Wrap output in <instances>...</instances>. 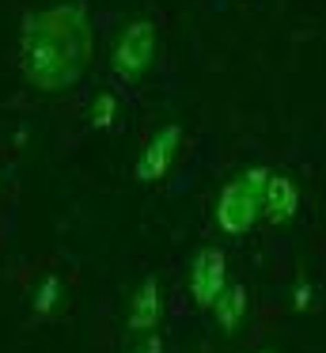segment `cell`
I'll return each mask as SVG.
<instances>
[{"instance_id":"cell-1","label":"cell","mask_w":326,"mask_h":353,"mask_svg":"<svg viewBox=\"0 0 326 353\" xmlns=\"http://www.w3.org/2000/svg\"><path fill=\"white\" fill-rule=\"evenodd\" d=\"M91 57V27L83 4H53L23 19V80L42 92L80 84Z\"/></svg>"},{"instance_id":"cell-2","label":"cell","mask_w":326,"mask_h":353,"mask_svg":"<svg viewBox=\"0 0 326 353\" xmlns=\"http://www.w3.org/2000/svg\"><path fill=\"white\" fill-rule=\"evenodd\" d=\"M265 183H269V171L250 168L247 175L232 179V183L220 190V198H216L220 232H227V236H243V232H250V224L258 221V213H262Z\"/></svg>"},{"instance_id":"cell-3","label":"cell","mask_w":326,"mask_h":353,"mask_svg":"<svg viewBox=\"0 0 326 353\" xmlns=\"http://www.w3.org/2000/svg\"><path fill=\"white\" fill-rule=\"evenodd\" d=\"M152 57H156V27H152L148 19H136V23H129L125 31H121L118 46H114V57H110V69L118 80L133 84V80L144 77Z\"/></svg>"},{"instance_id":"cell-4","label":"cell","mask_w":326,"mask_h":353,"mask_svg":"<svg viewBox=\"0 0 326 353\" xmlns=\"http://www.w3.org/2000/svg\"><path fill=\"white\" fill-rule=\"evenodd\" d=\"M227 285V259L220 247H201L194 254V266H190V292H194L197 307H212L216 296Z\"/></svg>"},{"instance_id":"cell-5","label":"cell","mask_w":326,"mask_h":353,"mask_svg":"<svg viewBox=\"0 0 326 353\" xmlns=\"http://www.w3.org/2000/svg\"><path fill=\"white\" fill-rule=\"evenodd\" d=\"M179 145H182V125H163L148 141L141 160H136V183H156V179H163L171 160H174V152H179Z\"/></svg>"},{"instance_id":"cell-6","label":"cell","mask_w":326,"mask_h":353,"mask_svg":"<svg viewBox=\"0 0 326 353\" xmlns=\"http://www.w3.org/2000/svg\"><path fill=\"white\" fill-rule=\"evenodd\" d=\"M296 209H300V190H296V183L288 175H269L265 198H262V213L269 216L273 224H285L296 216Z\"/></svg>"},{"instance_id":"cell-7","label":"cell","mask_w":326,"mask_h":353,"mask_svg":"<svg viewBox=\"0 0 326 353\" xmlns=\"http://www.w3.org/2000/svg\"><path fill=\"white\" fill-rule=\"evenodd\" d=\"M159 315H163V296H159V281L148 277L141 289L133 292V304H129V330H156Z\"/></svg>"},{"instance_id":"cell-8","label":"cell","mask_w":326,"mask_h":353,"mask_svg":"<svg viewBox=\"0 0 326 353\" xmlns=\"http://www.w3.org/2000/svg\"><path fill=\"white\" fill-rule=\"evenodd\" d=\"M212 307H216V323H220V327L235 330V327H239V319L247 315V289H243L239 281H227Z\"/></svg>"},{"instance_id":"cell-9","label":"cell","mask_w":326,"mask_h":353,"mask_svg":"<svg viewBox=\"0 0 326 353\" xmlns=\"http://www.w3.org/2000/svg\"><path fill=\"white\" fill-rule=\"evenodd\" d=\"M57 292H61V281L57 277H45L38 296H34V315H50V307L57 304Z\"/></svg>"},{"instance_id":"cell-10","label":"cell","mask_w":326,"mask_h":353,"mask_svg":"<svg viewBox=\"0 0 326 353\" xmlns=\"http://www.w3.org/2000/svg\"><path fill=\"white\" fill-rule=\"evenodd\" d=\"M110 122H114V95H99L95 110H91V125H95V130H106Z\"/></svg>"},{"instance_id":"cell-11","label":"cell","mask_w":326,"mask_h":353,"mask_svg":"<svg viewBox=\"0 0 326 353\" xmlns=\"http://www.w3.org/2000/svg\"><path fill=\"white\" fill-rule=\"evenodd\" d=\"M133 353H163V342H159V334H148V338H144V342L136 345Z\"/></svg>"}]
</instances>
